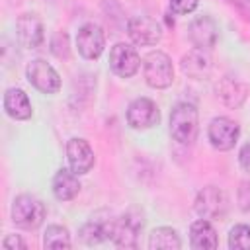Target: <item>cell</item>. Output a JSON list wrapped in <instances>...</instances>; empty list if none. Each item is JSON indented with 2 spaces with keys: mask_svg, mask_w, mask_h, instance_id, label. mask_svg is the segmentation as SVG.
Segmentation results:
<instances>
[{
  "mask_svg": "<svg viewBox=\"0 0 250 250\" xmlns=\"http://www.w3.org/2000/svg\"><path fill=\"white\" fill-rule=\"evenodd\" d=\"M158 119H160V111L156 104L148 98H137L127 107V123L137 131L150 129L152 125L158 123Z\"/></svg>",
  "mask_w": 250,
  "mask_h": 250,
  "instance_id": "cell-11",
  "label": "cell"
},
{
  "mask_svg": "<svg viewBox=\"0 0 250 250\" xmlns=\"http://www.w3.org/2000/svg\"><path fill=\"white\" fill-rule=\"evenodd\" d=\"M51 51L55 57L68 61L70 59V47H68V35L64 31H57L51 39Z\"/></svg>",
  "mask_w": 250,
  "mask_h": 250,
  "instance_id": "cell-24",
  "label": "cell"
},
{
  "mask_svg": "<svg viewBox=\"0 0 250 250\" xmlns=\"http://www.w3.org/2000/svg\"><path fill=\"white\" fill-rule=\"evenodd\" d=\"M145 227V215L137 207H129L121 217L113 221L111 229V242L119 248H137L139 234Z\"/></svg>",
  "mask_w": 250,
  "mask_h": 250,
  "instance_id": "cell-2",
  "label": "cell"
},
{
  "mask_svg": "<svg viewBox=\"0 0 250 250\" xmlns=\"http://www.w3.org/2000/svg\"><path fill=\"white\" fill-rule=\"evenodd\" d=\"M236 197H238V207L244 213H250V182H242L240 184Z\"/></svg>",
  "mask_w": 250,
  "mask_h": 250,
  "instance_id": "cell-26",
  "label": "cell"
},
{
  "mask_svg": "<svg viewBox=\"0 0 250 250\" xmlns=\"http://www.w3.org/2000/svg\"><path fill=\"white\" fill-rule=\"evenodd\" d=\"M45 217H47V209H45L43 201L37 199L35 195L21 193L12 203V221L20 229H25V230L39 229L43 225Z\"/></svg>",
  "mask_w": 250,
  "mask_h": 250,
  "instance_id": "cell-3",
  "label": "cell"
},
{
  "mask_svg": "<svg viewBox=\"0 0 250 250\" xmlns=\"http://www.w3.org/2000/svg\"><path fill=\"white\" fill-rule=\"evenodd\" d=\"M189 244L193 250H213L219 246L217 230L207 219H199L189 227Z\"/></svg>",
  "mask_w": 250,
  "mask_h": 250,
  "instance_id": "cell-18",
  "label": "cell"
},
{
  "mask_svg": "<svg viewBox=\"0 0 250 250\" xmlns=\"http://www.w3.org/2000/svg\"><path fill=\"white\" fill-rule=\"evenodd\" d=\"M180 66H182L184 74H188L191 78H203L211 70V59L203 49H193L182 57Z\"/></svg>",
  "mask_w": 250,
  "mask_h": 250,
  "instance_id": "cell-20",
  "label": "cell"
},
{
  "mask_svg": "<svg viewBox=\"0 0 250 250\" xmlns=\"http://www.w3.org/2000/svg\"><path fill=\"white\" fill-rule=\"evenodd\" d=\"M25 76H27V82L41 94H57L61 90L59 72L43 59H33L25 66Z\"/></svg>",
  "mask_w": 250,
  "mask_h": 250,
  "instance_id": "cell-6",
  "label": "cell"
},
{
  "mask_svg": "<svg viewBox=\"0 0 250 250\" xmlns=\"http://www.w3.org/2000/svg\"><path fill=\"white\" fill-rule=\"evenodd\" d=\"M78 191H80L78 174H74L70 168L57 170V174L53 178V195L59 201H70L78 195Z\"/></svg>",
  "mask_w": 250,
  "mask_h": 250,
  "instance_id": "cell-19",
  "label": "cell"
},
{
  "mask_svg": "<svg viewBox=\"0 0 250 250\" xmlns=\"http://www.w3.org/2000/svg\"><path fill=\"white\" fill-rule=\"evenodd\" d=\"M113 217L111 213L107 211H100L96 215H92L80 229V238L88 244V246H94V244H100L107 238H111V229H113Z\"/></svg>",
  "mask_w": 250,
  "mask_h": 250,
  "instance_id": "cell-12",
  "label": "cell"
},
{
  "mask_svg": "<svg viewBox=\"0 0 250 250\" xmlns=\"http://www.w3.org/2000/svg\"><path fill=\"white\" fill-rule=\"evenodd\" d=\"M66 158H68V168L78 176L88 174L96 160L92 146L88 145L86 139H80V137H72L66 143Z\"/></svg>",
  "mask_w": 250,
  "mask_h": 250,
  "instance_id": "cell-13",
  "label": "cell"
},
{
  "mask_svg": "<svg viewBox=\"0 0 250 250\" xmlns=\"http://www.w3.org/2000/svg\"><path fill=\"white\" fill-rule=\"evenodd\" d=\"M72 246L70 232L66 227L61 225H49L43 234V248L47 250H68Z\"/></svg>",
  "mask_w": 250,
  "mask_h": 250,
  "instance_id": "cell-22",
  "label": "cell"
},
{
  "mask_svg": "<svg viewBox=\"0 0 250 250\" xmlns=\"http://www.w3.org/2000/svg\"><path fill=\"white\" fill-rule=\"evenodd\" d=\"M16 33L20 43L27 49H39L45 41L43 21L35 14H21L16 20Z\"/></svg>",
  "mask_w": 250,
  "mask_h": 250,
  "instance_id": "cell-14",
  "label": "cell"
},
{
  "mask_svg": "<svg viewBox=\"0 0 250 250\" xmlns=\"http://www.w3.org/2000/svg\"><path fill=\"white\" fill-rule=\"evenodd\" d=\"M217 96L221 98V102L230 107V109H236L244 104L246 96H248V86L232 76H225L219 80L217 84Z\"/></svg>",
  "mask_w": 250,
  "mask_h": 250,
  "instance_id": "cell-16",
  "label": "cell"
},
{
  "mask_svg": "<svg viewBox=\"0 0 250 250\" xmlns=\"http://www.w3.org/2000/svg\"><path fill=\"white\" fill-rule=\"evenodd\" d=\"M143 74L145 82L150 88L164 90L174 82V66L166 53L162 51H150L143 59Z\"/></svg>",
  "mask_w": 250,
  "mask_h": 250,
  "instance_id": "cell-4",
  "label": "cell"
},
{
  "mask_svg": "<svg viewBox=\"0 0 250 250\" xmlns=\"http://www.w3.org/2000/svg\"><path fill=\"white\" fill-rule=\"evenodd\" d=\"M199 131V113L195 105L180 102L172 107L170 113V135L180 145H191L197 139Z\"/></svg>",
  "mask_w": 250,
  "mask_h": 250,
  "instance_id": "cell-1",
  "label": "cell"
},
{
  "mask_svg": "<svg viewBox=\"0 0 250 250\" xmlns=\"http://www.w3.org/2000/svg\"><path fill=\"white\" fill-rule=\"evenodd\" d=\"M2 248L4 250H25V242L20 234H8L2 242Z\"/></svg>",
  "mask_w": 250,
  "mask_h": 250,
  "instance_id": "cell-27",
  "label": "cell"
},
{
  "mask_svg": "<svg viewBox=\"0 0 250 250\" xmlns=\"http://www.w3.org/2000/svg\"><path fill=\"white\" fill-rule=\"evenodd\" d=\"M197 2L199 0H170V10L178 16H184V14H189L197 8Z\"/></svg>",
  "mask_w": 250,
  "mask_h": 250,
  "instance_id": "cell-25",
  "label": "cell"
},
{
  "mask_svg": "<svg viewBox=\"0 0 250 250\" xmlns=\"http://www.w3.org/2000/svg\"><path fill=\"white\" fill-rule=\"evenodd\" d=\"M4 111L18 121H25L31 117L33 109H31V102L27 98V94L21 88H8L4 94Z\"/></svg>",
  "mask_w": 250,
  "mask_h": 250,
  "instance_id": "cell-17",
  "label": "cell"
},
{
  "mask_svg": "<svg viewBox=\"0 0 250 250\" xmlns=\"http://www.w3.org/2000/svg\"><path fill=\"white\" fill-rule=\"evenodd\" d=\"M229 248L250 250V225H234L229 230Z\"/></svg>",
  "mask_w": 250,
  "mask_h": 250,
  "instance_id": "cell-23",
  "label": "cell"
},
{
  "mask_svg": "<svg viewBox=\"0 0 250 250\" xmlns=\"http://www.w3.org/2000/svg\"><path fill=\"white\" fill-rule=\"evenodd\" d=\"M148 248L150 250H180L182 240H180V234L172 227H158L148 234Z\"/></svg>",
  "mask_w": 250,
  "mask_h": 250,
  "instance_id": "cell-21",
  "label": "cell"
},
{
  "mask_svg": "<svg viewBox=\"0 0 250 250\" xmlns=\"http://www.w3.org/2000/svg\"><path fill=\"white\" fill-rule=\"evenodd\" d=\"M76 47L84 59L96 61L105 49V31L98 23H84L76 33Z\"/></svg>",
  "mask_w": 250,
  "mask_h": 250,
  "instance_id": "cell-10",
  "label": "cell"
},
{
  "mask_svg": "<svg viewBox=\"0 0 250 250\" xmlns=\"http://www.w3.org/2000/svg\"><path fill=\"white\" fill-rule=\"evenodd\" d=\"M141 66V57L135 47L127 43H115L109 51V68L119 78H131Z\"/></svg>",
  "mask_w": 250,
  "mask_h": 250,
  "instance_id": "cell-9",
  "label": "cell"
},
{
  "mask_svg": "<svg viewBox=\"0 0 250 250\" xmlns=\"http://www.w3.org/2000/svg\"><path fill=\"white\" fill-rule=\"evenodd\" d=\"M207 135H209V141H211L213 148L230 150V148H234V145L240 137V127L234 119L221 115V117L211 119L209 127H207Z\"/></svg>",
  "mask_w": 250,
  "mask_h": 250,
  "instance_id": "cell-8",
  "label": "cell"
},
{
  "mask_svg": "<svg viewBox=\"0 0 250 250\" xmlns=\"http://www.w3.org/2000/svg\"><path fill=\"white\" fill-rule=\"evenodd\" d=\"M238 162H240V168L250 174V143H246V145L240 148V152H238Z\"/></svg>",
  "mask_w": 250,
  "mask_h": 250,
  "instance_id": "cell-28",
  "label": "cell"
},
{
  "mask_svg": "<svg viewBox=\"0 0 250 250\" xmlns=\"http://www.w3.org/2000/svg\"><path fill=\"white\" fill-rule=\"evenodd\" d=\"M189 39L197 49L211 51L217 43V23L209 16H199L189 23Z\"/></svg>",
  "mask_w": 250,
  "mask_h": 250,
  "instance_id": "cell-15",
  "label": "cell"
},
{
  "mask_svg": "<svg viewBox=\"0 0 250 250\" xmlns=\"http://www.w3.org/2000/svg\"><path fill=\"white\" fill-rule=\"evenodd\" d=\"M193 209H195L197 217H201V219H207V221L223 219L229 211V197L221 188L207 186V188L197 191L195 201H193Z\"/></svg>",
  "mask_w": 250,
  "mask_h": 250,
  "instance_id": "cell-5",
  "label": "cell"
},
{
  "mask_svg": "<svg viewBox=\"0 0 250 250\" xmlns=\"http://www.w3.org/2000/svg\"><path fill=\"white\" fill-rule=\"evenodd\" d=\"M127 35L135 45L150 47L162 39V27L148 16H133L127 21Z\"/></svg>",
  "mask_w": 250,
  "mask_h": 250,
  "instance_id": "cell-7",
  "label": "cell"
}]
</instances>
